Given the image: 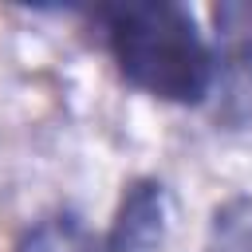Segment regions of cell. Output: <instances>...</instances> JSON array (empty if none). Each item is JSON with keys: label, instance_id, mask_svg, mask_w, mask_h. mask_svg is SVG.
<instances>
[{"label": "cell", "instance_id": "277c9868", "mask_svg": "<svg viewBox=\"0 0 252 252\" xmlns=\"http://www.w3.org/2000/svg\"><path fill=\"white\" fill-rule=\"evenodd\" d=\"M16 252H122L110 236H98L91 232L83 220L75 217H51V220H39Z\"/></svg>", "mask_w": 252, "mask_h": 252}, {"label": "cell", "instance_id": "6da1fadb", "mask_svg": "<svg viewBox=\"0 0 252 252\" xmlns=\"http://www.w3.org/2000/svg\"><path fill=\"white\" fill-rule=\"evenodd\" d=\"M98 24L130 87L177 106L213 94V47L181 4H114L98 12Z\"/></svg>", "mask_w": 252, "mask_h": 252}, {"label": "cell", "instance_id": "5b68a950", "mask_svg": "<svg viewBox=\"0 0 252 252\" xmlns=\"http://www.w3.org/2000/svg\"><path fill=\"white\" fill-rule=\"evenodd\" d=\"M205 252H252V197H232L213 209Z\"/></svg>", "mask_w": 252, "mask_h": 252}, {"label": "cell", "instance_id": "7a4b0ae2", "mask_svg": "<svg viewBox=\"0 0 252 252\" xmlns=\"http://www.w3.org/2000/svg\"><path fill=\"white\" fill-rule=\"evenodd\" d=\"M217 51H213V91L217 118L228 126L252 122V0H232L213 8Z\"/></svg>", "mask_w": 252, "mask_h": 252}, {"label": "cell", "instance_id": "3957f363", "mask_svg": "<svg viewBox=\"0 0 252 252\" xmlns=\"http://www.w3.org/2000/svg\"><path fill=\"white\" fill-rule=\"evenodd\" d=\"M161 185L154 181H142L134 185L126 197H122V209H118V224L110 232V240L122 248V252H146L161 240Z\"/></svg>", "mask_w": 252, "mask_h": 252}]
</instances>
